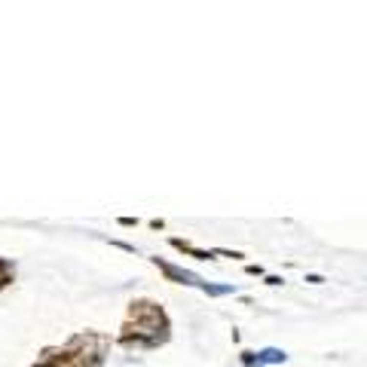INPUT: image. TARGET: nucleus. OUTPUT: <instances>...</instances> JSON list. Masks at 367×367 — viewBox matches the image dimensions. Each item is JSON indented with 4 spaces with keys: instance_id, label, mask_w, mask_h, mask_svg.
<instances>
[{
    "instance_id": "obj_1",
    "label": "nucleus",
    "mask_w": 367,
    "mask_h": 367,
    "mask_svg": "<svg viewBox=\"0 0 367 367\" xmlns=\"http://www.w3.org/2000/svg\"><path fill=\"white\" fill-rule=\"evenodd\" d=\"M168 340H171V315L153 297H135L125 306V318L113 337L120 349L129 352H156L168 346Z\"/></svg>"
},
{
    "instance_id": "obj_2",
    "label": "nucleus",
    "mask_w": 367,
    "mask_h": 367,
    "mask_svg": "<svg viewBox=\"0 0 367 367\" xmlns=\"http://www.w3.org/2000/svg\"><path fill=\"white\" fill-rule=\"evenodd\" d=\"M113 337L104 330H77L61 343V367H104Z\"/></svg>"
},
{
    "instance_id": "obj_3",
    "label": "nucleus",
    "mask_w": 367,
    "mask_h": 367,
    "mask_svg": "<svg viewBox=\"0 0 367 367\" xmlns=\"http://www.w3.org/2000/svg\"><path fill=\"white\" fill-rule=\"evenodd\" d=\"M150 263L163 272V279L165 282H171V285H184V288H199V291H205V285H208V279H202L199 272H193V269H184V266H178V263H171L168 257H159V254H153L150 257Z\"/></svg>"
},
{
    "instance_id": "obj_4",
    "label": "nucleus",
    "mask_w": 367,
    "mask_h": 367,
    "mask_svg": "<svg viewBox=\"0 0 367 367\" xmlns=\"http://www.w3.org/2000/svg\"><path fill=\"white\" fill-rule=\"evenodd\" d=\"M168 245L175 248L178 254H184V257H193V260H217L211 248H199V245H193L190 239H181V236H168Z\"/></svg>"
},
{
    "instance_id": "obj_5",
    "label": "nucleus",
    "mask_w": 367,
    "mask_h": 367,
    "mask_svg": "<svg viewBox=\"0 0 367 367\" xmlns=\"http://www.w3.org/2000/svg\"><path fill=\"white\" fill-rule=\"evenodd\" d=\"M31 367H61V349L59 346H43L37 361H34Z\"/></svg>"
},
{
    "instance_id": "obj_6",
    "label": "nucleus",
    "mask_w": 367,
    "mask_h": 367,
    "mask_svg": "<svg viewBox=\"0 0 367 367\" xmlns=\"http://www.w3.org/2000/svg\"><path fill=\"white\" fill-rule=\"evenodd\" d=\"M291 355L285 352V349H275V346H266V349H260L257 352V361H260V367H266V364H285Z\"/></svg>"
},
{
    "instance_id": "obj_7",
    "label": "nucleus",
    "mask_w": 367,
    "mask_h": 367,
    "mask_svg": "<svg viewBox=\"0 0 367 367\" xmlns=\"http://www.w3.org/2000/svg\"><path fill=\"white\" fill-rule=\"evenodd\" d=\"M13 282H16V260L0 257V291L13 288Z\"/></svg>"
},
{
    "instance_id": "obj_8",
    "label": "nucleus",
    "mask_w": 367,
    "mask_h": 367,
    "mask_svg": "<svg viewBox=\"0 0 367 367\" xmlns=\"http://www.w3.org/2000/svg\"><path fill=\"white\" fill-rule=\"evenodd\" d=\"M202 294H208V297H226V294H236V288H233V285H214V282H208Z\"/></svg>"
},
{
    "instance_id": "obj_9",
    "label": "nucleus",
    "mask_w": 367,
    "mask_h": 367,
    "mask_svg": "<svg viewBox=\"0 0 367 367\" xmlns=\"http://www.w3.org/2000/svg\"><path fill=\"white\" fill-rule=\"evenodd\" d=\"M239 364H242V367H260V361H257V352L242 349V352H239Z\"/></svg>"
},
{
    "instance_id": "obj_10",
    "label": "nucleus",
    "mask_w": 367,
    "mask_h": 367,
    "mask_svg": "<svg viewBox=\"0 0 367 367\" xmlns=\"http://www.w3.org/2000/svg\"><path fill=\"white\" fill-rule=\"evenodd\" d=\"M214 257H226V260H245L242 251H233V248H211Z\"/></svg>"
},
{
    "instance_id": "obj_11",
    "label": "nucleus",
    "mask_w": 367,
    "mask_h": 367,
    "mask_svg": "<svg viewBox=\"0 0 367 367\" xmlns=\"http://www.w3.org/2000/svg\"><path fill=\"white\" fill-rule=\"evenodd\" d=\"M245 275H254V279H263L266 269H263V263H245Z\"/></svg>"
},
{
    "instance_id": "obj_12",
    "label": "nucleus",
    "mask_w": 367,
    "mask_h": 367,
    "mask_svg": "<svg viewBox=\"0 0 367 367\" xmlns=\"http://www.w3.org/2000/svg\"><path fill=\"white\" fill-rule=\"evenodd\" d=\"M263 285H266V288H282V285H285V279H282V275H272V272H266V275H263Z\"/></svg>"
},
{
    "instance_id": "obj_13",
    "label": "nucleus",
    "mask_w": 367,
    "mask_h": 367,
    "mask_svg": "<svg viewBox=\"0 0 367 367\" xmlns=\"http://www.w3.org/2000/svg\"><path fill=\"white\" fill-rule=\"evenodd\" d=\"M110 245L113 248H122V251H129V254H138V248L132 242H122V239H110Z\"/></svg>"
},
{
    "instance_id": "obj_14",
    "label": "nucleus",
    "mask_w": 367,
    "mask_h": 367,
    "mask_svg": "<svg viewBox=\"0 0 367 367\" xmlns=\"http://www.w3.org/2000/svg\"><path fill=\"white\" fill-rule=\"evenodd\" d=\"M117 224H120L122 229H135V226L141 224V221H138V217H117Z\"/></svg>"
},
{
    "instance_id": "obj_15",
    "label": "nucleus",
    "mask_w": 367,
    "mask_h": 367,
    "mask_svg": "<svg viewBox=\"0 0 367 367\" xmlns=\"http://www.w3.org/2000/svg\"><path fill=\"white\" fill-rule=\"evenodd\" d=\"M306 285H325V275H318V272H306Z\"/></svg>"
},
{
    "instance_id": "obj_16",
    "label": "nucleus",
    "mask_w": 367,
    "mask_h": 367,
    "mask_svg": "<svg viewBox=\"0 0 367 367\" xmlns=\"http://www.w3.org/2000/svg\"><path fill=\"white\" fill-rule=\"evenodd\" d=\"M147 226H150V229H165V221H163V217H153Z\"/></svg>"
}]
</instances>
